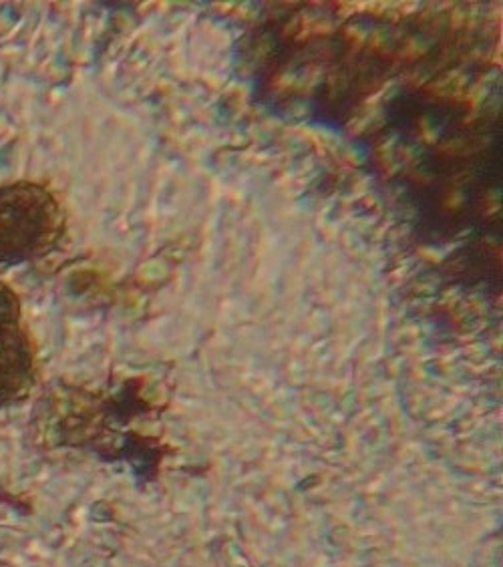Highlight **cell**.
Returning a JSON list of instances; mask_svg holds the SVG:
<instances>
[{
  "instance_id": "obj_1",
  "label": "cell",
  "mask_w": 503,
  "mask_h": 567,
  "mask_svg": "<svg viewBox=\"0 0 503 567\" xmlns=\"http://www.w3.org/2000/svg\"><path fill=\"white\" fill-rule=\"evenodd\" d=\"M361 24L352 21L332 34L288 39V47L278 43L268 65L276 71L273 81L302 71L305 81L292 89L302 87L298 99L307 103V115L332 127L349 120L350 113L393 75L403 55L389 22L369 21L367 33H361Z\"/></svg>"
},
{
  "instance_id": "obj_2",
  "label": "cell",
  "mask_w": 503,
  "mask_h": 567,
  "mask_svg": "<svg viewBox=\"0 0 503 567\" xmlns=\"http://www.w3.org/2000/svg\"><path fill=\"white\" fill-rule=\"evenodd\" d=\"M66 219L59 197L37 182L0 186V272L55 250Z\"/></svg>"
},
{
  "instance_id": "obj_3",
  "label": "cell",
  "mask_w": 503,
  "mask_h": 567,
  "mask_svg": "<svg viewBox=\"0 0 503 567\" xmlns=\"http://www.w3.org/2000/svg\"><path fill=\"white\" fill-rule=\"evenodd\" d=\"M34 384V350L22 324L0 328V409L19 403Z\"/></svg>"
},
{
  "instance_id": "obj_4",
  "label": "cell",
  "mask_w": 503,
  "mask_h": 567,
  "mask_svg": "<svg viewBox=\"0 0 503 567\" xmlns=\"http://www.w3.org/2000/svg\"><path fill=\"white\" fill-rule=\"evenodd\" d=\"M22 324L21 300L11 286L0 282V328Z\"/></svg>"
}]
</instances>
